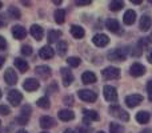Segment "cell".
Returning a JSON list of instances; mask_svg holds the SVG:
<instances>
[{"mask_svg":"<svg viewBox=\"0 0 152 133\" xmlns=\"http://www.w3.org/2000/svg\"><path fill=\"white\" fill-rule=\"evenodd\" d=\"M110 113L112 116H115V117L123 120V121H128L129 120V115L124 109H121L119 105H111L110 107Z\"/></svg>","mask_w":152,"mask_h":133,"instance_id":"obj_1","label":"cell"},{"mask_svg":"<svg viewBox=\"0 0 152 133\" xmlns=\"http://www.w3.org/2000/svg\"><path fill=\"white\" fill-rule=\"evenodd\" d=\"M102 75L107 80H113V78L120 77V69L116 67H107L105 69L102 70Z\"/></svg>","mask_w":152,"mask_h":133,"instance_id":"obj_2","label":"cell"},{"mask_svg":"<svg viewBox=\"0 0 152 133\" xmlns=\"http://www.w3.org/2000/svg\"><path fill=\"white\" fill-rule=\"evenodd\" d=\"M7 99H8V102H10L12 107H18L21 102V100H23V94L19 91H16V89H12V91L8 92Z\"/></svg>","mask_w":152,"mask_h":133,"instance_id":"obj_3","label":"cell"},{"mask_svg":"<svg viewBox=\"0 0 152 133\" xmlns=\"http://www.w3.org/2000/svg\"><path fill=\"white\" fill-rule=\"evenodd\" d=\"M77 94L83 101H87V102H94V101H96V99H97V94L95 93V92L89 91V89H80V91L77 92Z\"/></svg>","mask_w":152,"mask_h":133,"instance_id":"obj_4","label":"cell"},{"mask_svg":"<svg viewBox=\"0 0 152 133\" xmlns=\"http://www.w3.org/2000/svg\"><path fill=\"white\" fill-rule=\"evenodd\" d=\"M31 107L29 105H24L21 108V112H20V116L16 117V121H18L20 125H26L28 123V118H29V115H31Z\"/></svg>","mask_w":152,"mask_h":133,"instance_id":"obj_5","label":"cell"},{"mask_svg":"<svg viewBox=\"0 0 152 133\" xmlns=\"http://www.w3.org/2000/svg\"><path fill=\"white\" fill-rule=\"evenodd\" d=\"M103 93H104V97L107 101H116L118 100V92H116V88H113V86L111 85H105L104 89H103Z\"/></svg>","mask_w":152,"mask_h":133,"instance_id":"obj_6","label":"cell"},{"mask_svg":"<svg viewBox=\"0 0 152 133\" xmlns=\"http://www.w3.org/2000/svg\"><path fill=\"white\" fill-rule=\"evenodd\" d=\"M60 73H61V81H63V85L64 86L71 85L72 81H74V75H72L71 70H69L68 68H61Z\"/></svg>","mask_w":152,"mask_h":133,"instance_id":"obj_7","label":"cell"},{"mask_svg":"<svg viewBox=\"0 0 152 133\" xmlns=\"http://www.w3.org/2000/svg\"><path fill=\"white\" fill-rule=\"evenodd\" d=\"M143 101V96L142 94H129L126 97V104L129 108H135Z\"/></svg>","mask_w":152,"mask_h":133,"instance_id":"obj_8","label":"cell"},{"mask_svg":"<svg viewBox=\"0 0 152 133\" xmlns=\"http://www.w3.org/2000/svg\"><path fill=\"white\" fill-rule=\"evenodd\" d=\"M92 41L96 47H105V45L110 43V37L104 33H97L92 37Z\"/></svg>","mask_w":152,"mask_h":133,"instance_id":"obj_9","label":"cell"},{"mask_svg":"<svg viewBox=\"0 0 152 133\" xmlns=\"http://www.w3.org/2000/svg\"><path fill=\"white\" fill-rule=\"evenodd\" d=\"M4 80L8 85H15L18 83V75H16V72L12 68H8L4 72Z\"/></svg>","mask_w":152,"mask_h":133,"instance_id":"obj_10","label":"cell"},{"mask_svg":"<svg viewBox=\"0 0 152 133\" xmlns=\"http://www.w3.org/2000/svg\"><path fill=\"white\" fill-rule=\"evenodd\" d=\"M129 73H131V76H134V77H140V76H143L145 73V68H144V65H142V64L135 63L129 68Z\"/></svg>","mask_w":152,"mask_h":133,"instance_id":"obj_11","label":"cell"},{"mask_svg":"<svg viewBox=\"0 0 152 133\" xmlns=\"http://www.w3.org/2000/svg\"><path fill=\"white\" fill-rule=\"evenodd\" d=\"M108 59L112 61H123L126 60V53L121 49H112L108 52Z\"/></svg>","mask_w":152,"mask_h":133,"instance_id":"obj_12","label":"cell"},{"mask_svg":"<svg viewBox=\"0 0 152 133\" xmlns=\"http://www.w3.org/2000/svg\"><path fill=\"white\" fill-rule=\"evenodd\" d=\"M39 86H40V83H39V80H36V78H27L23 84V88L28 92L36 91Z\"/></svg>","mask_w":152,"mask_h":133,"instance_id":"obj_13","label":"cell"},{"mask_svg":"<svg viewBox=\"0 0 152 133\" xmlns=\"http://www.w3.org/2000/svg\"><path fill=\"white\" fill-rule=\"evenodd\" d=\"M29 32H31V35L34 36V39L37 40V41H40V40L43 39V36H44V29L40 25H37V24H34V25L31 27V29H29Z\"/></svg>","mask_w":152,"mask_h":133,"instance_id":"obj_14","label":"cell"},{"mask_svg":"<svg viewBox=\"0 0 152 133\" xmlns=\"http://www.w3.org/2000/svg\"><path fill=\"white\" fill-rule=\"evenodd\" d=\"M53 55H55V51L51 48V45H44L42 49L39 51V56L44 60H48V59H52Z\"/></svg>","mask_w":152,"mask_h":133,"instance_id":"obj_15","label":"cell"},{"mask_svg":"<svg viewBox=\"0 0 152 133\" xmlns=\"http://www.w3.org/2000/svg\"><path fill=\"white\" fill-rule=\"evenodd\" d=\"M12 35H13V37H15V39L23 40L24 37L27 36V31H26V28H24V27H21V25H15V27L12 28Z\"/></svg>","mask_w":152,"mask_h":133,"instance_id":"obj_16","label":"cell"},{"mask_svg":"<svg viewBox=\"0 0 152 133\" xmlns=\"http://www.w3.org/2000/svg\"><path fill=\"white\" fill-rule=\"evenodd\" d=\"M58 116H59V118H60L61 121H71V120H74L75 118V113L72 112V110H69V109L59 110Z\"/></svg>","mask_w":152,"mask_h":133,"instance_id":"obj_17","label":"cell"},{"mask_svg":"<svg viewBox=\"0 0 152 133\" xmlns=\"http://www.w3.org/2000/svg\"><path fill=\"white\" fill-rule=\"evenodd\" d=\"M35 72H36V75L39 76V77L47 78V77L51 76V68L47 67V65H39V67H36Z\"/></svg>","mask_w":152,"mask_h":133,"instance_id":"obj_18","label":"cell"},{"mask_svg":"<svg viewBox=\"0 0 152 133\" xmlns=\"http://www.w3.org/2000/svg\"><path fill=\"white\" fill-rule=\"evenodd\" d=\"M105 25H107V28L110 29L111 32H113V33L120 32V24H119V21L116 20V19H108V20L105 21Z\"/></svg>","mask_w":152,"mask_h":133,"instance_id":"obj_19","label":"cell"},{"mask_svg":"<svg viewBox=\"0 0 152 133\" xmlns=\"http://www.w3.org/2000/svg\"><path fill=\"white\" fill-rule=\"evenodd\" d=\"M40 126L43 129H50L52 126H55V120L52 117H50V116H43L40 118Z\"/></svg>","mask_w":152,"mask_h":133,"instance_id":"obj_20","label":"cell"},{"mask_svg":"<svg viewBox=\"0 0 152 133\" xmlns=\"http://www.w3.org/2000/svg\"><path fill=\"white\" fill-rule=\"evenodd\" d=\"M124 24H127V25H132V24L135 23V20H136V12L132 9H128L126 13H124Z\"/></svg>","mask_w":152,"mask_h":133,"instance_id":"obj_21","label":"cell"},{"mask_svg":"<svg viewBox=\"0 0 152 133\" xmlns=\"http://www.w3.org/2000/svg\"><path fill=\"white\" fill-rule=\"evenodd\" d=\"M13 64H15V67L18 68V70H20L21 73H24V72L28 70V63H27L26 60H23V59H20V57H16L15 61H13Z\"/></svg>","mask_w":152,"mask_h":133,"instance_id":"obj_22","label":"cell"},{"mask_svg":"<svg viewBox=\"0 0 152 133\" xmlns=\"http://www.w3.org/2000/svg\"><path fill=\"white\" fill-rule=\"evenodd\" d=\"M71 35L75 37V39H83L84 35H86V31H84V28H81L80 25H72L71 27Z\"/></svg>","mask_w":152,"mask_h":133,"instance_id":"obj_23","label":"cell"},{"mask_svg":"<svg viewBox=\"0 0 152 133\" xmlns=\"http://www.w3.org/2000/svg\"><path fill=\"white\" fill-rule=\"evenodd\" d=\"M152 25V19L148 15H144L140 19V29L142 31H148Z\"/></svg>","mask_w":152,"mask_h":133,"instance_id":"obj_24","label":"cell"},{"mask_svg":"<svg viewBox=\"0 0 152 133\" xmlns=\"http://www.w3.org/2000/svg\"><path fill=\"white\" fill-rule=\"evenodd\" d=\"M81 80L84 84H94L96 83V75L94 72H84L81 75Z\"/></svg>","mask_w":152,"mask_h":133,"instance_id":"obj_25","label":"cell"},{"mask_svg":"<svg viewBox=\"0 0 152 133\" xmlns=\"http://www.w3.org/2000/svg\"><path fill=\"white\" fill-rule=\"evenodd\" d=\"M84 121L86 123H88V121H97L99 120V115H97L95 110H88V109H86L84 110Z\"/></svg>","mask_w":152,"mask_h":133,"instance_id":"obj_26","label":"cell"},{"mask_svg":"<svg viewBox=\"0 0 152 133\" xmlns=\"http://www.w3.org/2000/svg\"><path fill=\"white\" fill-rule=\"evenodd\" d=\"M136 121L139 124H147L150 121V113L145 112V110H140L136 115Z\"/></svg>","mask_w":152,"mask_h":133,"instance_id":"obj_27","label":"cell"},{"mask_svg":"<svg viewBox=\"0 0 152 133\" xmlns=\"http://www.w3.org/2000/svg\"><path fill=\"white\" fill-rule=\"evenodd\" d=\"M60 36H61V33H60V31H55V29H52V31H50L48 32V45L50 44H52V43H56L58 41V39H60Z\"/></svg>","mask_w":152,"mask_h":133,"instance_id":"obj_28","label":"cell"},{"mask_svg":"<svg viewBox=\"0 0 152 133\" xmlns=\"http://www.w3.org/2000/svg\"><path fill=\"white\" fill-rule=\"evenodd\" d=\"M53 16H55V21L58 24H63L64 20H66V11L64 9H56L55 13H53Z\"/></svg>","mask_w":152,"mask_h":133,"instance_id":"obj_29","label":"cell"},{"mask_svg":"<svg viewBox=\"0 0 152 133\" xmlns=\"http://www.w3.org/2000/svg\"><path fill=\"white\" fill-rule=\"evenodd\" d=\"M36 104H37V107L43 108V109H47V108H50L51 102H50V99H48V97H40V99L36 101Z\"/></svg>","mask_w":152,"mask_h":133,"instance_id":"obj_30","label":"cell"},{"mask_svg":"<svg viewBox=\"0 0 152 133\" xmlns=\"http://www.w3.org/2000/svg\"><path fill=\"white\" fill-rule=\"evenodd\" d=\"M143 49H144V40L142 39L136 44V47L134 48V52H132V55H134V56H140V55H142V52H143Z\"/></svg>","mask_w":152,"mask_h":133,"instance_id":"obj_31","label":"cell"},{"mask_svg":"<svg viewBox=\"0 0 152 133\" xmlns=\"http://www.w3.org/2000/svg\"><path fill=\"white\" fill-rule=\"evenodd\" d=\"M110 132L111 133H124V128H123V125H120V124L112 123L110 125Z\"/></svg>","mask_w":152,"mask_h":133,"instance_id":"obj_32","label":"cell"},{"mask_svg":"<svg viewBox=\"0 0 152 133\" xmlns=\"http://www.w3.org/2000/svg\"><path fill=\"white\" fill-rule=\"evenodd\" d=\"M123 7H124V3L120 1V0H115V1H112L110 4V9L111 11H120Z\"/></svg>","mask_w":152,"mask_h":133,"instance_id":"obj_33","label":"cell"},{"mask_svg":"<svg viewBox=\"0 0 152 133\" xmlns=\"http://www.w3.org/2000/svg\"><path fill=\"white\" fill-rule=\"evenodd\" d=\"M8 13H10V16L12 19H19L20 17V11H19L16 7H13V5H11V7L8 8Z\"/></svg>","mask_w":152,"mask_h":133,"instance_id":"obj_34","label":"cell"},{"mask_svg":"<svg viewBox=\"0 0 152 133\" xmlns=\"http://www.w3.org/2000/svg\"><path fill=\"white\" fill-rule=\"evenodd\" d=\"M67 49H68V45H67L66 41H59L58 43V52H59V55H66Z\"/></svg>","mask_w":152,"mask_h":133,"instance_id":"obj_35","label":"cell"},{"mask_svg":"<svg viewBox=\"0 0 152 133\" xmlns=\"http://www.w3.org/2000/svg\"><path fill=\"white\" fill-rule=\"evenodd\" d=\"M67 64H68L69 67L76 68V67L80 65V59L75 57V56H72V57H68V59H67Z\"/></svg>","mask_w":152,"mask_h":133,"instance_id":"obj_36","label":"cell"},{"mask_svg":"<svg viewBox=\"0 0 152 133\" xmlns=\"http://www.w3.org/2000/svg\"><path fill=\"white\" fill-rule=\"evenodd\" d=\"M21 53H23L24 56H29L32 53V48L29 47V45H23V47H21Z\"/></svg>","mask_w":152,"mask_h":133,"instance_id":"obj_37","label":"cell"},{"mask_svg":"<svg viewBox=\"0 0 152 133\" xmlns=\"http://www.w3.org/2000/svg\"><path fill=\"white\" fill-rule=\"evenodd\" d=\"M10 113H11V110H10V108H8L7 105H0V115L8 116Z\"/></svg>","mask_w":152,"mask_h":133,"instance_id":"obj_38","label":"cell"},{"mask_svg":"<svg viewBox=\"0 0 152 133\" xmlns=\"http://www.w3.org/2000/svg\"><path fill=\"white\" fill-rule=\"evenodd\" d=\"M147 91H148V99H150V101H152V80L148 81V84H147Z\"/></svg>","mask_w":152,"mask_h":133,"instance_id":"obj_39","label":"cell"},{"mask_svg":"<svg viewBox=\"0 0 152 133\" xmlns=\"http://www.w3.org/2000/svg\"><path fill=\"white\" fill-rule=\"evenodd\" d=\"M7 48V41L3 36H0V51H4Z\"/></svg>","mask_w":152,"mask_h":133,"instance_id":"obj_40","label":"cell"},{"mask_svg":"<svg viewBox=\"0 0 152 133\" xmlns=\"http://www.w3.org/2000/svg\"><path fill=\"white\" fill-rule=\"evenodd\" d=\"M76 4L77 5H89L91 4V0H76Z\"/></svg>","mask_w":152,"mask_h":133,"instance_id":"obj_41","label":"cell"},{"mask_svg":"<svg viewBox=\"0 0 152 133\" xmlns=\"http://www.w3.org/2000/svg\"><path fill=\"white\" fill-rule=\"evenodd\" d=\"M64 102H66L67 105H72V104H74V99H72V96H71V97L67 96L66 99H64Z\"/></svg>","mask_w":152,"mask_h":133,"instance_id":"obj_42","label":"cell"},{"mask_svg":"<svg viewBox=\"0 0 152 133\" xmlns=\"http://www.w3.org/2000/svg\"><path fill=\"white\" fill-rule=\"evenodd\" d=\"M76 133H89V129L84 128V126H80V128H77V132Z\"/></svg>","mask_w":152,"mask_h":133,"instance_id":"obj_43","label":"cell"},{"mask_svg":"<svg viewBox=\"0 0 152 133\" xmlns=\"http://www.w3.org/2000/svg\"><path fill=\"white\" fill-rule=\"evenodd\" d=\"M147 59H148V61L152 64V48L150 51H148V53H147Z\"/></svg>","mask_w":152,"mask_h":133,"instance_id":"obj_44","label":"cell"},{"mask_svg":"<svg viewBox=\"0 0 152 133\" xmlns=\"http://www.w3.org/2000/svg\"><path fill=\"white\" fill-rule=\"evenodd\" d=\"M4 25H5V20L3 19V16H0V28H1V27H4Z\"/></svg>","mask_w":152,"mask_h":133,"instance_id":"obj_45","label":"cell"},{"mask_svg":"<svg viewBox=\"0 0 152 133\" xmlns=\"http://www.w3.org/2000/svg\"><path fill=\"white\" fill-rule=\"evenodd\" d=\"M4 57H3V56H0V68H1L3 65H4Z\"/></svg>","mask_w":152,"mask_h":133,"instance_id":"obj_46","label":"cell"},{"mask_svg":"<svg viewBox=\"0 0 152 133\" xmlns=\"http://www.w3.org/2000/svg\"><path fill=\"white\" fill-rule=\"evenodd\" d=\"M134 4H142V0H131Z\"/></svg>","mask_w":152,"mask_h":133,"instance_id":"obj_47","label":"cell"},{"mask_svg":"<svg viewBox=\"0 0 152 133\" xmlns=\"http://www.w3.org/2000/svg\"><path fill=\"white\" fill-rule=\"evenodd\" d=\"M64 133H75V132L72 131V129H66V131H64Z\"/></svg>","mask_w":152,"mask_h":133,"instance_id":"obj_48","label":"cell"},{"mask_svg":"<svg viewBox=\"0 0 152 133\" xmlns=\"http://www.w3.org/2000/svg\"><path fill=\"white\" fill-rule=\"evenodd\" d=\"M53 3H55L56 5H59V4H61V0H55V1H53Z\"/></svg>","mask_w":152,"mask_h":133,"instance_id":"obj_49","label":"cell"},{"mask_svg":"<svg viewBox=\"0 0 152 133\" xmlns=\"http://www.w3.org/2000/svg\"><path fill=\"white\" fill-rule=\"evenodd\" d=\"M140 133H151V131H150V129H145V131H142Z\"/></svg>","mask_w":152,"mask_h":133,"instance_id":"obj_50","label":"cell"},{"mask_svg":"<svg viewBox=\"0 0 152 133\" xmlns=\"http://www.w3.org/2000/svg\"><path fill=\"white\" fill-rule=\"evenodd\" d=\"M18 133H28V132L24 131V129H20V131H18Z\"/></svg>","mask_w":152,"mask_h":133,"instance_id":"obj_51","label":"cell"},{"mask_svg":"<svg viewBox=\"0 0 152 133\" xmlns=\"http://www.w3.org/2000/svg\"><path fill=\"white\" fill-rule=\"evenodd\" d=\"M3 7V4H1V1H0V8H1Z\"/></svg>","mask_w":152,"mask_h":133,"instance_id":"obj_52","label":"cell"},{"mask_svg":"<svg viewBox=\"0 0 152 133\" xmlns=\"http://www.w3.org/2000/svg\"><path fill=\"white\" fill-rule=\"evenodd\" d=\"M0 97H1V91H0Z\"/></svg>","mask_w":152,"mask_h":133,"instance_id":"obj_53","label":"cell"},{"mask_svg":"<svg viewBox=\"0 0 152 133\" xmlns=\"http://www.w3.org/2000/svg\"><path fill=\"white\" fill-rule=\"evenodd\" d=\"M97 133H104V132H97Z\"/></svg>","mask_w":152,"mask_h":133,"instance_id":"obj_54","label":"cell"},{"mask_svg":"<svg viewBox=\"0 0 152 133\" xmlns=\"http://www.w3.org/2000/svg\"><path fill=\"white\" fill-rule=\"evenodd\" d=\"M42 133H47V132H42Z\"/></svg>","mask_w":152,"mask_h":133,"instance_id":"obj_55","label":"cell"},{"mask_svg":"<svg viewBox=\"0 0 152 133\" xmlns=\"http://www.w3.org/2000/svg\"><path fill=\"white\" fill-rule=\"evenodd\" d=\"M0 124H1V123H0Z\"/></svg>","mask_w":152,"mask_h":133,"instance_id":"obj_56","label":"cell"}]
</instances>
